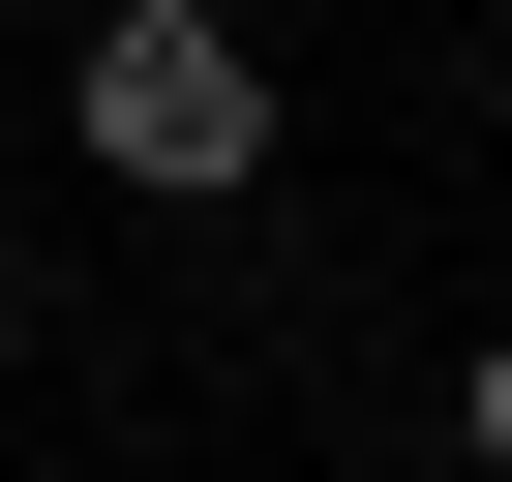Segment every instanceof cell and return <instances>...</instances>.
I'll list each match as a JSON object with an SVG mask.
<instances>
[{
	"mask_svg": "<svg viewBox=\"0 0 512 482\" xmlns=\"http://www.w3.org/2000/svg\"><path fill=\"white\" fill-rule=\"evenodd\" d=\"M452 482H512V332H452Z\"/></svg>",
	"mask_w": 512,
	"mask_h": 482,
	"instance_id": "2",
	"label": "cell"
},
{
	"mask_svg": "<svg viewBox=\"0 0 512 482\" xmlns=\"http://www.w3.org/2000/svg\"><path fill=\"white\" fill-rule=\"evenodd\" d=\"M61 151H91L121 211H241V181L302 151V91H272L241 0H91V31H61Z\"/></svg>",
	"mask_w": 512,
	"mask_h": 482,
	"instance_id": "1",
	"label": "cell"
}]
</instances>
